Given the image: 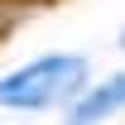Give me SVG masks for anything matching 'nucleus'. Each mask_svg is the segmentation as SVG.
I'll return each instance as SVG.
<instances>
[{"mask_svg": "<svg viewBox=\"0 0 125 125\" xmlns=\"http://www.w3.org/2000/svg\"><path fill=\"white\" fill-rule=\"evenodd\" d=\"M82 82H87V58L53 53V58H39L29 67L10 72V77H0V106H10V111H43L53 101H67Z\"/></svg>", "mask_w": 125, "mask_h": 125, "instance_id": "nucleus-1", "label": "nucleus"}, {"mask_svg": "<svg viewBox=\"0 0 125 125\" xmlns=\"http://www.w3.org/2000/svg\"><path fill=\"white\" fill-rule=\"evenodd\" d=\"M120 96H125V77H111L106 87H96V92L67 115V125H96V120H106L111 111L120 106Z\"/></svg>", "mask_w": 125, "mask_h": 125, "instance_id": "nucleus-2", "label": "nucleus"}]
</instances>
